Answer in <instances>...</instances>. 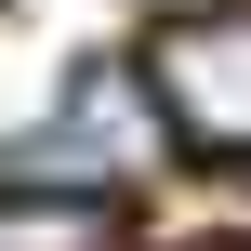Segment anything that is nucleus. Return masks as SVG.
Here are the masks:
<instances>
[{
    "label": "nucleus",
    "instance_id": "obj_1",
    "mask_svg": "<svg viewBox=\"0 0 251 251\" xmlns=\"http://www.w3.org/2000/svg\"><path fill=\"white\" fill-rule=\"evenodd\" d=\"M146 106L199 159H251V13H172L146 40Z\"/></svg>",
    "mask_w": 251,
    "mask_h": 251
},
{
    "label": "nucleus",
    "instance_id": "obj_2",
    "mask_svg": "<svg viewBox=\"0 0 251 251\" xmlns=\"http://www.w3.org/2000/svg\"><path fill=\"white\" fill-rule=\"evenodd\" d=\"M0 251H119L106 199H0Z\"/></svg>",
    "mask_w": 251,
    "mask_h": 251
}]
</instances>
